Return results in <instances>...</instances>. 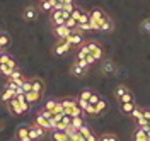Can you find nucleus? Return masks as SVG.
Here are the masks:
<instances>
[{"mask_svg": "<svg viewBox=\"0 0 150 141\" xmlns=\"http://www.w3.org/2000/svg\"><path fill=\"white\" fill-rule=\"evenodd\" d=\"M72 31H74V29L67 27L65 24H62V26H55V36L58 39H65V38H68V36L72 34Z\"/></svg>", "mask_w": 150, "mask_h": 141, "instance_id": "nucleus-1", "label": "nucleus"}, {"mask_svg": "<svg viewBox=\"0 0 150 141\" xmlns=\"http://www.w3.org/2000/svg\"><path fill=\"white\" fill-rule=\"evenodd\" d=\"M65 39L72 43V46H79V44H82V41H84L82 34H80V32H75V31H72V34H70L68 38H65Z\"/></svg>", "mask_w": 150, "mask_h": 141, "instance_id": "nucleus-2", "label": "nucleus"}, {"mask_svg": "<svg viewBox=\"0 0 150 141\" xmlns=\"http://www.w3.org/2000/svg\"><path fill=\"white\" fill-rule=\"evenodd\" d=\"M70 48H72V43L67 41V39H63V43H60V44L55 48V55H65Z\"/></svg>", "mask_w": 150, "mask_h": 141, "instance_id": "nucleus-3", "label": "nucleus"}, {"mask_svg": "<svg viewBox=\"0 0 150 141\" xmlns=\"http://www.w3.org/2000/svg\"><path fill=\"white\" fill-rule=\"evenodd\" d=\"M7 104H9V109L14 114H24V111H22V107H21V104H19V100L16 99V97H14V99H10Z\"/></svg>", "mask_w": 150, "mask_h": 141, "instance_id": "nucleus-4", "label": "nucleus"}, {"mask_svg": "<svg viewBox=\"0 0 150 141\" xmlns=\"http://www.w3.org/2000/svg\"><path fill=\"white\" fill-rule=\"evenodd\" d=\"M43 134H45V129H43V128H39V126L29 128V138H31V141H33V140H38V138H41Z\"/></svg>", "mask_w": 150, "mask_h": 141, "instance_id": "nucleus-5", "label": "nucleus"}, {"mask_svg": "<svg viewBox=\"0 0 150 141\" xmlns=\"http://www.w3.org/2000/svg\"><path fill=\"white\" fill-rule=\"evenodd\" d=\"M51 22H53V26H62V24H65V19L62 17V10H53V14H51Z\"/></svg>", "mask_w": 150, "mask_h": 141, "instance_id": "nucleus-6", "label": "nucleus"}, {"mask_svg": "<svg viewBox=\"0 0 150 141\" xmlns=\"http://www.w3.org/2000/svg\"><path fill=\"white\" fill-rule=\"evenodd\" d=\"M89 14H91V17H92V19L99 20L101 24H103V22H104V19L108 17V15H106V14H104V12H103L101 9H92L91 12H89Z\"/></svg>", "mask_w": 150, "mask_h": 141, "instance_id": "nucleus-7", "label": "nucleus"}, {"mask_svg": "<svg viewBox=\"0 0 150 141\" xmlns=\"http://www.w3.org/2000/svg\"><path fill=\"white\" fill-rule=\"evenodd\" d=\"M41 99V92H36V90H31V92H26V100L29 104H34Z\"/></svg>", "mask_w": 150, "mask_h": 141, "instance_id": "nucleus-8", "label": "nucleus"}, {"mask_svg": "<svg viewBox=\"0 0 150 141\" xmlns=\"http://www.w3.org/2000/svg\"><path fill=\"white\" fill-rule=\"evenodd\" d=\"M36 126L43 128V129H50V122H48V119L43 114H38L36 116Z\"/></svg>", "mask_w": 150, "mask_h": 141, "instance_id": "nucleus-9", "label": "nucleus"}, {"mask_svg": "<svg viewBox=\"0 0 150 141\" xmlns=\"http://www.w3.org/2000/svg\"><path fill=\"white\" fill-rule=\"evenodd\" d=\"M24 19H26V20H36V19H38V12H36V9H33V7H28V9L24 10Z\"/></svg>", "mask_w": 150, "mask_h": 141, "instance_id": "nucleus-10", "label": "nucleus"}, {"mask_svg": "<svg viewBox=\"0 0 150 141\" xmlns=\"http://www.w3.org/2000/svg\"><path fill=\"white\" fill-rule=\"evenodd\" d=\"M53 140H55V141H67V140H68V134H67L65 131L53 129Z\"/></svg>", "mask_w": 150, "mask_h": 141, "instance_id": "nucleus-11", "label": "nucleus"}, {"mask_svg": "<svg viewBox=\"0 0 150 141\" xmlns=\"http://www.w3.org/2000/svg\"><path fill=\"white\" fill-rule=\"evenodd\" d=\"M17 138H19V141L31 140V138H29V128H26V126H22V128H21V129L17 131Z\"/></svg>", "mask_w": 150, "mask_h": 141, "instance_id": "nucleus-12", "label": "nucleus"}, {"mask_svg": "<svg viewBox=\"0 0 150 141\" xmlns=\"http://www.w3.org/2000/svg\"><path fill=\"white\" fill-rule=\"evenodd\" d=\"M14 97H16V90H12V88H7V87H5V90H4V94H2V100L9 102L10 99H14Z\"/></svg>", "mask_w": 150, "mask_h": 141, "instance_id": "nucleus-13", "label": "nucleus"}, {"mask_svg": "<svg viewBox=\"0 0 150 141\" xmlns=\"http://www.w3.org/2000/svg\"><path fill=\"white\" fill-rule=\"evenodd\" d=\"M135 141H149V136H147V133L143 131L142 128H138V129L135 131Z\"/></svg>", "mask_w": 150, "mask_h": 141, "instance_id": "nucleus-14", "label": "nucleus"}, {"mask_svg": "<svg viewBox=\"0 0 150 141\" xmlns=\"http://www.w3.org/2000/svg\"><path fill=\"white\" fill-rule=\"evenodd\" d=\"M114 70H116V66L112 65V61H106V63L103 65V72L106 73V75H112Z\"/></svg>", "mask_w": 150, "mask_h": 141, "instance_id": "nucleus-15", "label": "nucleus"}, {"mask_svg": "<svg viewBox=\"0 0 150 141\" xmlns=\"http://www.w3.org/2000/svg\"><path fill=\"white\" fill-rule=\"evenodd\" d=\"M101 31H103V32H109V31H112V20L109 19V17H106L104 22L101 24Z\"/></svg>", "mask_w": 150, "mask_h": 141, "instance_id": "nucleus-16", "label": "nucleus"}, {"mask_svg": "<svg viewBox=\"0 0 150 141\" xmlns=\"http://www.w3.org/2000/svg\"><path fill=\"white\" fill-rule=\"evenodd\" d=\"M72 73H74L75 76H84L85 75V70H84V68H80L77 63H74V65H72Z\"/></svg>", "mask_w": 150, "mask_h": 141, "instance_id": "nucleus-17", "label": "nucleus"}, {"mask_svg": "<svg viewBox=\"0 0 150 141\" xmlns=\"http://www.w3.org/2000/svg\"><path fill=\"white\" fill-rule=\"evenodd\" d=\"M133 109H135V102H125V104H121V111L125 114H131Z\"/></svg>", "mask_w": 150, "mask_h": 141, "instance_id": "nucleus-18", "label": "nucleus"}, {"mask_svg": "<svg viewBox=\"0 0 150 141\" xmlns=\"http://www.w3.org/2000/svg\"><path fill=\"white\" fill-rule=\"evenodd\" d=\"M106 109H108V102H106V100H103V99H99V102L96 104V111H97V114L104 112Z\"/></svg>", "mask_w": 150, "mask_h": 141, "instance_id": "nucleus-19", "label": "nucleus"}, {"mask_svg": "<svg viewBox=\"0 0 150 141\" xmlns=\"http://www.w3.org/2000/svg\"><path fill=\"white\" fill-rule=\"evenodd\" d=\"M84 124H85V121L82 119V116H77V117H72V126H74V128H77V129H79V128H82Z\"/></svg>", "mask_w": 150, "mask_h": 141, "instance_id": "nucleus-20", "label": "nucleus"}, {"mask_svg": "<svg viewBox=\"0 0 150 141\" xmlns=\"http://www.w3.org/2000/svg\"><path fill=\"white\" fill-rule=\"evenodd\" d=\"M128 92V87L126 85H120V87H116V90H114V95H116V99H120L121 95H125Z\"/></svg>", "mask_w": 150, "mask_h": 141, "instance_id": "nucleus-21", "label": "nucleus"}, {"mask_svg": "<svg viewBox=\"0 0 150 141\" xmlns=\"http://www.w3.org/2000/svg\"><path fill=\"white\" fill-rule=\"evenodd\" d=\"M12 72H14V70H12V68H10V66L7 65V63H4V65H0V73H4V75L7 76V78H9L10 75H12Z\"/></svg>", "mask_w": 150, "mask_h": 141, "instance_id": "nucleus-22", "label": "nucleus"}, {"mask_svg": "<svg viewBox=\"0 0 150 141\" xmlns=\"http://www.w3.org/2000/svg\"><path fill=\"white\" fill-rule=\"evenodd\" d=\"M89 53H91V51H89V48L82 46L80 49H79V53H77V60H85V56H87Z\"/></svg>", "mask_w": 150, "mask_h": 141, "instance_id": "nucleus-23", "label": "nucleus"}, {"mask_svg": "<svg viewBox=\"0 0 150 141\" xmlns=\"http://www.w3.org/2000/svg\"><path fill=\"white\" fill-rule=\"evenodd\" d=\"M62 104L65 109H72L75 104H77V99H62Z\"/></svg>", "mask_w": 150, "mask_h": 141, "instance_id": "nucleus-24", "label": "nucleus"}, {"mask_svg": "<svg viewBox=\"0 0 150 141\" xmlns=\"http://www.w3.org/2000/svg\"><path fill=\"white\" fill-rule=\"evenodd\" d=\"M118 100H120L121 104H125V102H133V94H131L130 90H128V92H126L125 95H121V97H120Z\"/></svg>", "mask_w": 150, "mask_h": 141, "instance_id": "nucleus-25", "label": "nucleus"}, {"mask_svg": "<svg viewBox=\"0 0 150 141\" xmlns=\"http://www.w3.org/2000/svg\"><path fill=\"white\" fill-rule=\"evenodd\" d=\"M10 44V38L4 32V34H0V46H4V48H9Z\"/></svg>", "mask_w": 150, "mask_h": 141, "instance_id": "nucleus-26", "label": "nucleus"}, {"mask_svg": "<svg viewBox=\"0 0 150 141\" xmlns=\"http://www.w3.org/2000/svg\"><path fill=\"white\" fill-rule=\"evenodd\" d=\"M91 55H92V56L96 58V60H103L104 51H103V48H101V46H97V48H96V49L92 51V53H91Z\"/></svg>", "mask_w": 150, "mask_h": 141, "instance_id": "nucleus-27", "label": "nucleus"}, {"mask_svg": "<svg viewBox=\"0 0 150 141\" xmlns=\"http://www.w3.org/2000/svg\"><path fill=\"white\" fill-rule=\"evenodd\" d=\"M31 83H33V90H36V92H41V90H43V87H45V85H43V82H41L39 78L33 80Z\"/></svg>", "mask_w": 150, "mask_h": 141, "instance_id": "nucleus-28", "label": "nucleus"}, {"mask_svg": "<svg viewBox=\"0 0 150 141\" xmlns=\"http://www.w3.org/2000/svg\"><path fill=\"white\" fill-rule=\"evenodd\" d=\"M89 20H91V14L82 12V14H80V17L77 19V24H85V22H89Z\"/></svg>", "mask_w": 150, "mask_h": 141, "instance_id": "nucleus-29", "label": "nucleus"}, {"mask_svg": "<svg viewBox=\"0 0 150 141\" xmlns=\"http://www.w3.org/2000/svg\"><path fill=\"white\" fill-rule=\"evenodd\" d=\"M130 116L133 117V119H135V121H137V119H140L142 116H143V111H142V109H138V107H135V109L131 111Z\"/></svg>", "mask_w": 150, "mask_h": 141, "instance_id": "nucleus-30", "label": "nucleus"}, {"mask_svg": "<svg viewBox=\"0 0 150 141\" xmlns=\"http://www.w3.org/2000/svg\"><path fill=\"white\" fill-rule=\"evenodd\" d=\"M97 141H120V140H118V136H114V134H103Z\"/></svg>", "mask_w": 150, "mask_h": 141, "instance_id": "nucleus-31", "label": "nucleus"}, {"mask_svg": "<svg viewBox=\"0 0 150 141\" xmlns=\"http://www.w3.org/2000/svg\"><path fill=\"white\" fill-rule=\"evenodd\" d=\"M142 31L145 32V34H150V19H145L143 22H142Z\"/></svg>", "mask_w": 150, "mask_h": 141, "instance_id": "nucleus-32", "label": "nucleus"}, {"mask_svg": "<svg viewBox=\"0 0 150 141\" xmlns=\"http://www.w3.org/2000/svg\"><path fill=\"white\" fill-rule=\"evenodd\" d=\"M89 24H91L92 31H101V22H99V20H96V19H92V17H91Z\"/></svg>", "mask_w": 150, "mask_h": 141, "instance_id": "nucleus-33", "label": "nucleus"}, {"mask_svg": "<svg viewBox=\"0 0 150 141\" xmlns=\"http://www.w3.org/2000/svg\"><path fill=\"white\" fill-rule=\"evenodd\" d=\"M85 114H91V116H96L97 114V111H96V105L94 104H87V107H85Z\"/></svg>", "mask_w": 150, "mask_h": 141, "instance_id": "nucleus-34", "label": "nucleus"}, {"mask_svg": "<svg viewBox=\"0 0 150 141\" xmlns=\"http://www.w3.org/2000/svg\"><path fill=\"white\" fill-rule=\"evenodd\" d=\"M10 80H14V82H17L19 78H22V73H21V72H19L17 68H16V70H14V72H12V75L9 76Z\"/></svg>", "mask_w": 150, "mask_h": 141, "instance_id": "nucleus-35", "label": "nucleus"}, {"mask_svg": "<svg viewBox=\"0 0 150 141\" xmlns=\"http://www.w3.org/2000/svg\"><path fill=\"white\" fill-rule=\"evenodd\" d=\"M79 131H80V134H82V136H84V138H87V136H89V134H92V131H91V129H89V128H87V126H82V128H79Z\"/></svg>", "mask_w": 150, "mask_h": 141, "instance_id": "nucleus-36", "label": "nucleus"}, {"mask_svg": "<svg viewBox=\"0 0 150 141\" xmlns=\"http://www.w3.org/2000/svg\"><path fill=\"white\" fill-rule=\"evenodd\" d=\"M65 26H67V27H70V29H75V27H77V20L72 19V17H68V19L65 20Z\"/></svg>", "mask_w": 150, "mask_h": 141, "instance_id": "nucleus-37", "label": "nucleus"}, {"mask_svg": "<svg viewBox=\"0 0 150 141\" xmlns=\"http://www.w3.org/2000/svg\"><path fill=\"white\" fill-rule=\"evenodd\" d=\"M21 87H22L24 94H26V92H31V90H33V83H31V82H28V80H24V83L21 85Z\"/></svg>", "mask_w": 150, "mask_h": 141, "instance_id": "nucleus-38", "label": "nucleus"}, {"mask_svg": "<svg viewBox=\"0 0 150 141\" xmlns=\"http://www.w3.org/2000/svg\"><path fill=\"white\" fill-rule=\"evenodd\" d=\"M137 126H138V128H145V126H149V119H145V117L142 116L140 119H137Z\"/></svg>", "mask_w": 150, "mask_h": 141, "instance_id": "nucleus-39", "label": "nucleus"}, {"mask_svg": "<svg viewBox=\"0 0 150 141\" xmlns=\"http://www.w3.org/2000/svg\"><path fill=\"white\" fill-rule=\"evenodd\" d=\"M55 105H56V100H46V104H45V109H48V111H55Z\"/></svg>", "mask_w": 150, "mask_h": 141, "instance_id": "nucleus-40", "label": "nucleus"}, {"mask_svg": "<svg viewBox=\"0 0 150 141\" xmlns=\"http://www.w3.org/2000/svg\"><path fill=\"white\" fill-rule=\"evenodd\" d=\"M77 29H79V31H92V27H91L89 22H85V24H77Z\"/></svg>", "mask_w": 150, "mask_h": 141, "instance_id": "nucleus-41", "label": "nucleus"}, {"mask_svg": "<svg viewBox=\"0 0 150 141\" xmlns=\"http://www.w3.org/2000/svg\"><path fill=\"white\" fill-rule=\"evenodd\" d=\"M75 63H77V65L80 66V68H84L85 72H87V68H89V63H87V61H85V60H77V61H75Z\"/></svg>", "mask_w": 150, "mask_h": 141, "instance_id": "nucleus-42", "label": "nucleus"}, {"mask_svg": "<svg viewBox=\"0 0 150 141\" xmlns=\"http://www.w3.org/2000/svg\"><path fill=\"white\" fill-rule=\"evenodd\" d=\"M99 99H101V97H99L97 94H92L91 97H89V104H94V105H96V104L99 102Z\"/></svg>", "mask_w": 150, "mask_h": 141, "instance_id": "nucleus-43", "label": "nucleus"}, {"mask_svg": "<svg viewBox=\"0 0 150 141\" xmlns=\"http://www.w3.org/2000/svg\"><path fill=\"white\" fill-rule=\"evenodd\" d=\"M10 61V56L9 55H5V53H2L0 55V65H4V63H9Z\"/></svg>", "mask_w": 150, "mask_h": 141, "instance_id": "nucleus-44", "label": "nucleus"}, {"mask_svg": "<svg viewBox=\"0 0 150 141\" xmlns=\"http://www.w3.org/2000/svg\"><path fill=\"white\" fill-rule=\"evenodd\" d=\"M80 14H82V10H79V9H74V10H72V15H70V17L77 20L79 17H80Z\"/></svg>", "mask_w": 150, "mask_h": 141, "instance_id": "nucleus-45", "label": "nucleus"}, {"mask_svg": "<svg viewBox=\"0 0 150 141\" xmlns=\"http://www.w3.org/2000/svg\"><path fill=\"white\" fill-rule=\"evenodd\" d=\"M85 46L89 48V51L92 53V51H94V49H96L97 46H99V44H97V43H94V41H91V43H85Z\"/></svg>", "mask_w": 150, "mask_h": 141, "instance_id": "nucleus-46", "label": "nucleus"}, {"mask_svg": "<svg viewBox=\"0 0 150 141\" xmlns=\"http://www.w3.org/2000/svg\"><path fill=\"white\" fill-rule=\"evenodd\" d=\"M48 122H50V129H56V124H58V121L55 119V116H53L51 119H48Z\"/></svg>", "mask_w": 150, "mask_h": 141, "instance_id": "nucleus-47", "label": "nucleus"}, {"mask_svg": "<svg viewBox=\"0 0 150 141\" xmlns=\"http://www.w3.org/2000/svg\"><path fill=\"white\" fill-rule=\"evenodd\" d=\"M77 104H79V105H80V107H82V109L85 111V107H87L89 100H84V99H80V97H79V99H77Z\"/></svg>", "mask_w": 150, "mask_h": 141, "instance_id": "nucleus-48", "label": "nucleus"}, {"mask_svg": "<svg viewBox=\"0 0 150 141\" xmlns=\"http://www.w3.org/2000/svg\"><path fill=\"white\" fill-rule=\"evenodd\" d=\"M41 114H43V116H45L46 119H51V117L55 116V114L51 112V111H48V109H43V111H41Z\"/></svg>", "mask_w": 150, "mask_h": 141, "instance_id": "nucleus-49", "label": "nucleus"}, {"mask_svg": "<svg viewBox=\"0 0 150 141\" xmlns=\"http://www.w3.org/2000/svg\"><path fill=\"white\" fill-rule=\"evenodd\" d=\"M85 61H87V63H89V65H94V63H96V61H97V60H96V58H94L92 55H91V53H89V55H87V56H85Z\"/></svg>", "mask_w": 150, "mask_h": 141, "instance_id": "nucleus-50", "label": "nucleus"}, {"mask_svg": "<svg viewBox=\"0 0 150 141\" xmlns=\"http://www.w3.org/2000/svg\"><path fill=\"white\" fill-rule=\"evenodd\" d=\"M75 7H74V4H63V9L62 10H67V12H70L72 14V10H74Z\"/></svg>", "mask_w": 150, "mask_h": 141, "instance_id": "nucleus-51", "label": "nucleus"}, {"mask_svg": "<svg viewBox=\"0 0 150 141\" xmlns=\"http://www.w3.org/2000/svg\"><path fill=\"white\" fill-rule=\"evenodd\" d=\"M92 95V92H89V90H85V92H82L80 94V99H84V100H89V97Z\"/></svg>", "mask_w": 150, "mask_h": 141, "instance_id": "nucleus-52", "label": "nucleus"}, {"mask_svg": "<svg viewBox=\"0 0 150 141\" xmlns=\"http://www.w3.org/2000/svg\"><path fill=\"white\" fill-rule=\"evenodd\" d=\"M70 15H72V14H70V12H67V10H62V17H63V19H68V17H70Z\"/></svg>", "mask_w": 150, "mask_h": 141, "instance_id": "nucleus-53", "label": "nucleus"}, {"mask_svg": "<svg viewBox=\"0 0 150 141\" xmlns=\"http://www.w3.org/2000/svg\"><path fill=\"white\" fill-rule=\"evenodd\" d=\"M84 141H97V138H96L94 134H89L87 138H84Z\"/></svg>", "mask_w": 150, "mask_h": 141, "instance_id": "nucleus-54", "label": "nucleus"}, {"mask_svg": "<svg viewBox=\"0 0 150 141\" xmlns=\"http://www.w3.org/2000/svg\"><path fill=\"white\" fill-rule=\"evenodd\" d=\"M143 117L150 121V109H145V111H143Z\"/></svg>", "mask_w": 150, "mask_h": 141, "instance_id": "nucleus-55", "label": "nucleus"}, {"mask_svg": "<svg viewBox=\"0 0 150 141\" xmlns=\"http://www.w3.org/2000/svg\"><path fill=\"white\" fill-rule=\"evenodd\" d=\"M24 141H31V140H24Z\"/></svg>", "mask_w": 150, "mask_h": 141, "instance_id": "nucleus-56", "label": "nucleus"}, {"mask_svg": "<svg viewBox=\"0 0 150 141\" xmlns=\"http://www.w3.org/2000/svg\"><path fill=\"white\" fill-rule=\"evenodd\" d=\"M149 124H150V121H149Z\"/></svg>", "mask_w": 150, "mask_h": 141, "instance_id": "nucleus-57", "label": "nucleus"}]
</instances>
